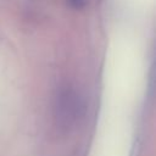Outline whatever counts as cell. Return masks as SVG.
<instances>
[{
  "label": "cell",
  "instance_id": "cell-1",
  "mask_svg": "<svg viewBox=\"0 0 156 156\" xmlns=\"http://www.w3.org/2000/svg\"><path fill=\"white\" fill-rule=\"evenodd\" d=\"M73 9H82L85 5V0H67Z\"/></svg>",
  "mask_w": 156,
  "mask_h": 156
}]
</instances>
